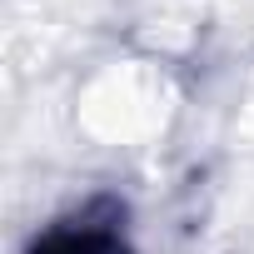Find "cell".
Returning a JSON list of instances; mask_svg holds the SVG:
<instances>
[{
    "label": "cell",
    "instance_id": "cell-1",
    "mask_svg": "<svg viewBox=\"0 0 254 254\" xmlns=\"http://www.w3.org/2000/svg\"><path fill=\"white\" fill-rule=\"evenodd\" d=\"M35 254H130V239H125L115 209H80L75 219L45 229Z\"/></svg>",
    "mask_w": 254,
    "mask_h": 254
}]
</instances>
